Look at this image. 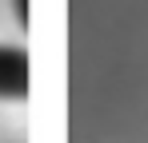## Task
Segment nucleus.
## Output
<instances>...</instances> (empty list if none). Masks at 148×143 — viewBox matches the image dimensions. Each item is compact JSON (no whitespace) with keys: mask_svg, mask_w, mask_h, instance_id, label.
Returning <instances> with one entry per match:
<instances>
[{"mask_svg":"<svg viewBox=\"0 0 148 143\" xmlns=\"http://www.w3.org/2000/svg\"><path fill=\"white\" fill-rule=\"evenodd\" d=\"M12 8H16V20H20V28H28V0H12Z\"/></svg>","mask_w":148,"mask_h":143,"instance_id":"obj_2","label":"nucleus"},{"mask_svg":"<svg viewBox=\"0 0 148 143\" xmlns=\"http://www.w3.org/2000/svg\"><path fill=\"white\" fill-rule=\"evenodd\" d=\"M28 95V52L20 44H0V99Z\"/></svg>","mask_w":148,"mask_h":143,"instance_id":"obj_1","label":"nucleus"}]
</instances>
